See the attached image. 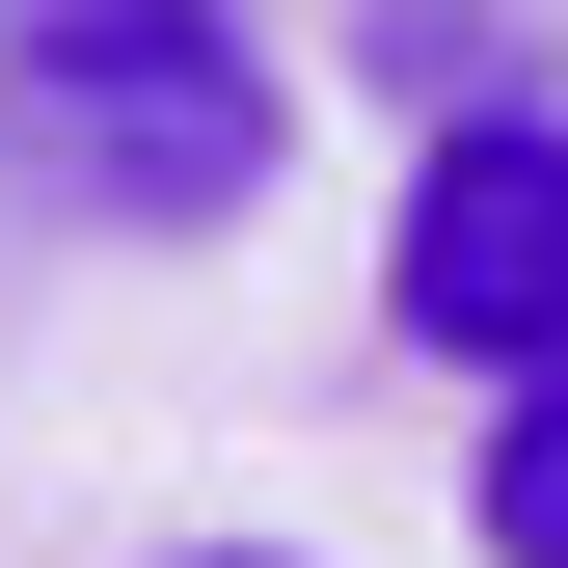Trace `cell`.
I'll use <instances>...</instances> for the list:
<instances>
[{"label":"cell","instance_id":"obj_1","mask_svg":"<svg viewBox=\"0 0 568 568\" xmlns=\"http://www.w3.org/2000/svg\"><path fill=\"white\" fill-rule=\"evenodd\" d=\"M0 135L82 244H217L271 163H298V82L244 28H109V54H0Z\"/></svg>","mask_w":568,"mask_h":568},{"label":"cell","instance_id":"obj_2","mask_svg":"<svg viewBox=\"0 0 568 568\" xmlns=\"http://www.w3.org/2000/svg\"><path fill=\"white\" fill-rule=\"evenodd\" d=\"M379 298H406V352H460L487 406H515V379H568V109H515V82H487L434 163H406Z\"/></svg>","mask_w":568,"mask_h":568},{"label":"cell","instance_id":"obj_3","mask_svg":"<svg viewBox=\"0 0 568 568\" xmlns=\"http://www.w3.org/2000/svg\"><path fill=\"white\" fill-rule=\"evenodd\" d=\"M460 515H487V568H568V379H515V406H487Z\"/></svg>","mask_w":568,"mask_h":568},{"label":"cell","instance_id":"obj_4","mask_svg":"<svg viewBox=\"0 0 568 568\" xmlns=\"http://www.w3.org/2000/svg\"><path fill=\"white\" fill-rule=\"evenodd\" d=\"M109 28H244V0H0V54H109Z\"/></svg>","mask_w":568,"mask_h":568},{"label":"cell","instance_id":"obj_5","mask_svg":"<svg viewBox=\"0 0 568 568\" xmlns=\"http://www.w3.org/2000/svg\"><path fill=\"white\" fill-rule=\"evenodd\" d=\"M163 568H298V541H163Z\"/></svg>","mask_w":568,"mask_h":568}]
</instances>
